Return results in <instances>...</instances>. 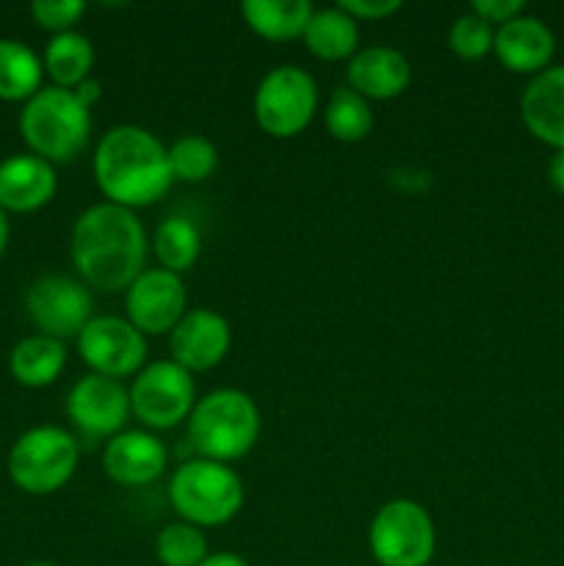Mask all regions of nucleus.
<instances>
[{"label":"nucleus","mask_w":564,"mask_h":566,"mask_svg":"<svg viewBox=\"0 0 564 566\" xmlns=\"http://www.w3.org/2000/svg\"><path fill=\"white\" fill-rule=\"evenodd\" d=\"M304 44L321 61H346L357 53L359 25L341 6L318 9L304 28Z\"/></svg>","instance_id":"21"},{"label":"nucleus","mask_w":564,"mask_h":566,"mask_svg":"<svg viewBox=\"0 0 564 566\" xmlns=\"http://www.w3.org/2000/svg\"><path fill=\"white\" fill-rule=\"evenodd\" d=\"M313 11L310 0H247L241 6L247 25L269 42L304 36V28H307Z\"/></svg>","instance_id":"20"},{"label":"nucleus","mask_w":564,"mask_h":566,"mask_svg":"<svg viewBox=\"0 0 564 566\" xmlns=\"http://www.w3.org/2000/svg\"><path fill=\"white\" fill-rule=\"evenodd\" d=\"M492 53L509 72L534 77L551 66L556 55V36L540 17L520 14L498 25Z\"/></svg>","instance_id":"15"},{"label":"nucleus","mask_w":564,"mask_h":566,"mask_svg":"<svg viewBox=\"0 0 564 566\" xmlns=\"http://www.w3.org/2000/svg\"><path fill=\"white\" fill-rule=\"evenodd\" d=\"M20 133L31 153L48 164H72L92 138V111L72 88H39L20 114Z\"/></svg>","instance_id":"4"},{"label":"nucleus","mask_w":564,"mask_h":566,"mask_svg":"<svg viewBox=\"0 0 564 566\" xmlns=\"http://www.w3.org/2000/svg\"><path fill=\"white\" fill-rule=\"evenodd\" d=\"M147 230L136 210L100 202L83 210L72 227V265L83 285L103 293L127 291L147 265Z\"/></svg>","instance_id":"1"},{"label":"nucleus","mask_w":564,"mask_h":566,"mask_svg":"<svg viewBox=\"0 0 564 566\" xmlns=\"http://www.w3.org/2000/svg\"><path fill=\"white\" fill-rule=\"evenodd\" d=\"M186 302L188 296L182 276L166 269H144L125 291L127 321L144 337L171 335V329L188 313Z\"/></svg>","instance_id":"12"},{"label":"nucleus","mask_w":564,"mask_h":566,"mask_svg":"<svg viewBox=\"0 0 564 566\" xmlns=\"http://www.w3.org/2000/svg\"><path fill=\"white\" fill-rule=\"evenodd\" d=\"M6 243H9V221H6V213L0 210V258L6 252Z\"/></svg>","instance_id":"36"},{"label":"nucleus","mask_w":564,"mask_h":566,"mask_svg":"<svg viewBox=\"0 0 564 566\" xmlns=\"http://www.w3.org/2000/svg\"><path fill=\"white\" fill-rule=\"evenodd\" d=\"M42 61L28 44L17 39H0V99L20 103L42 88Z\"/></svg>","instance_id":"24"},{"label":"nucleus","mask_w":564,"mask_h":566,"mask_svg":"<svg viewBox=\"0 0 564 566\" xmlns=\"http://www.w3.org/2000/svg\"><path fill=\"white\" fill-rule=\"evenodd\" d=\"M230 343L232 332L227 318L208 307L188 310L169 337L171 359L191 376L224 363Z\"/></svg>","instance_id":"14"},{"label":"nucleus","mask_w":564,"mask_h":566,"mask_svg":"<svg viewBox=\"0 0 564 566\" xmlns=\"http://www.w3.org/2000/svg\"><path fill=\"white\" fill-rule=\"evenodd\" d=\"M199 252H202V235H199V227L186 216H169L155 227L153 254L158 260V269L177 276L186 274L197 265Z\"/></svg>","instance_id":"23"},{"label":"nucleus","mask_w":564,"mask_h":566,"mask_svg":"<svg viewBox=\"0 0 564 566\" xmlns=\"http://www.w3.org/2000/svg\"><path fill=\"white\" fill-rule=\"evenodd\" d=\"M547 182L558 197H564V149L553 153L551 164H547Z\"/></svg>","instance_id":"34"},{"label":"nucleus","mask_w":564,"mask_h":566,"mask_svg":"<svg viewBox=\"0 0 564 566\" xmlns=\"http://www.w3.org/2000/svg\"><path fill=\"white\" fill-rule=\"evenodd\" d=\"M31 14L36 25L44 28V31L66 33L86 14V3L83 0H36L31 6Z\"/></svg>","instance_id":"30"},{"label":"nucleus","mask_w":564,"mask_h":566,"mask_svg":"<svg viewBox=\"0 0 564 566\" xmlns=\"http://www.w3.org/2000/svg\"><path fill=\"white\" fill-rule=\"evenodd\" d=\"M25 566H59V564H53V562H33V564H25Z\"/></svg>","instance_id":"37"},{"label":"nucleus","mask_w":564,"mask_h":566,"mask_svg":"<svg viewBox=\"0 0 564 566\" xmlns=\"http://www.w3.org/2000/svg\"><path fill=\"white\" fill-rule=\"evenodd\" d=\"M260 437V409L243 390L221 387L194 403L188 415V440L202 459L236 462Z\"/></svg>","instance_id":"3"},{"label":"nucleus","mask_w":564,"mask_h":566,"mask_svg":"<svg viewBox=\"0 0 564 566\" xmlns=\"http://www.w3.org/2000/svg\"><path fill=\"white\" fill-rule=\"evenodd\" d=\"M169 166L175 180L202 182L219 166V149H216V144L210 138L197 136V133L180 136L169 147Z\"/></svg>","instance_id":"28"},{"label":"nucleus","mask_w":564,"mask_h":566,"mask_svg":"<svg viewBox=\"0 0 564 566\" xmlns=\"http://www.w3.org/2000/svg\"><path fill=\"white\" fill-rule=\"evenodd\" d=\"M66 415L86 437H116L130 418V390L119 379L88 374L72 385Z\"/></svg>","instance_id":"13"},{"label":"nucleus","mask_w":564,"mask_h":566,"mask_svg":"<svg viewBox=\"0 0 564 566\" xmlns=\"http://www.w3.org/2000/svg\"><path fill=\"white\" fill-rule=\"evenodd\" d=\"M252 111L260 130L271 138H293L318 111V86L302 66H276L258 83Z\"/></svg>","instance_id":"8"},{"label":"nucleus","mask_w":564,"mask_h":566,"mask_svg":"<svg viewBox=\"0 0 564 566\" xmlns=\"http://www.w3.org/2000/svg\"><path fill=\"white\" fill-rule=\"evenodd\" d=\"M169 451L149 431H122L111 437L103 453V470L122 486H147L164 475Z\"/></svg>","instance_id":"16"},{"label":"nucleus","mask_w":564,"mask_h":566,"mask_svg":"<svg viewBox=\"0 0 564 566\" xmlns=\"http://www.w3.org/2000/svg\"><path fill=\"white\" fill-rule=\"evenodd\" d=\"M492 42H495L492 25L481 20L479 14H473V11L457 17L453 25L448 28V48L462 61L484 59L487 53H492Z\"/></svg>","instance_id":"29"},{"label":"nucleus","mask_w":564,"mask_h":566,"mask_svg":"<svg viewBox=\"0 0 564 566\" xmlns=\"http://www.w3.org/2000/svg\"><path fill=\"white\" fill-rule=\"evenodd\" d=\"M42 66L59 88H75L88 77L94 66V48L83 33H55L44 50Z\"/></svg>","instance_id":"25"},{"label":"nucleus","mask_w":564,"mask_h":566,"mask_svg":"<svg viewBox=\"0 0 564 566\" xmlns=\"http://www.w3.org/2000/svg\"><path fill=\"white\" fill-rule=\"evenodd\" d=\"M64 365H66L64 343L48 335L25 337V340H20L14 348H11V357H9L11 376H14L22 387H33V390L53 385V381L61 376V370H64Z\"/></svg>","instance_id":"22"},{"label":"nucleus","mask_w":564,"mask_h":566,"mask_svg":"<svg viewBox=\"0 0 564 566\" xmlns=\"http://www.w3.org/2000/svg\"><path fill=\"white\" fill-rule=\"evenodd\" d=\"M194 376L175 359H158L144 365L130 385V412L147 429L166 431L188 420L194 412Z\"/></svg>","instance_id":"9"},{"label":"nucleus","mask_w":564,"mask_h":566,"mask_svg":"<svg viewBox=\"0 0 564 566\" xmlns=\"http://www.w3.org/2000/svg\"><path fill=\"white\" fill-rule=\"evenodd\" d=\"M59 191L53 164L36 155H11L0 164V210L33 213Z\"/></svg>","instance_id":"19"},{"label":"nucleus","mask_w":564,"mask_h":566,"mask_svg":"<svg viewBox=\"0 0 564 566\" xmlns=\"http://www.w3.org/2000/svg\"><path fill=\"white\" fill-rule=\"evenodd\" d=\"M199 566H249V564L243 562V558L238 556V553L221 551V553H210V556L205 558V562L199 564Z\"/></svg>","instance_id":"35"},{"label":"nucleus","mask_w":564,"mask_h":566,"mask_svg":"<svg viewBox=\"0 0 564 566\" xmlns=\"http://www.w3.org/2000/svg\"><path fill=\"white\" fill-rule=\"evenodd\" d=\"M77 352L92 374L122 381L147 363V337L119 315H94L77 335Z\"/></svg>","instance_id":"11"},{"label":"nucleus","mask_w":564,"mask_h":566,"mask_svg":"<svg viewBox=\"0 0 564 566\" xmlns=\"http://www.w3.org/2000/svg\"><path fill=\"white\" fill-rule=\"evenodd\" d=\"M343 11L354 20H385V17H393L401 3L398 0H341Z\"/></svg>","instance_id":"32"},{"label":"nucleus","mask_w":564,"mask_h":566,"mask_svg":"<svg viewBox=\"0 0 564 566\" xmlns=\"http://www.w3.org/2000/svg\"><path fill=\"white\" fill-rule=\"evenodd\" d=\"M374 127V111L370 103L354 88H335L326 103V130L332 138L343 144H357L368 138Z\"/></svg>","instance_id":"26"},{"label":"nucleus","mask_w":564,"mask_h":566,"mask_svg":"<svg viewBox=\"0 0 564 566\" xmlns=\"http://www.w3.org/2000/svg\"><path fill=\"white\" fill-rule=\"evenodd\" d=\"M520 116L536 142L553 147V153L564 149V64H551L531 77L520 97Z\"/></svg>","instance_id":"17"},{"label":"nucleus","mask_w":564,"mask_h":566,"mask_svg":"<svg viewBox=\"0 0 564 566\" xmlns=\"http://www.w3.org/2000/svg\"><path fill=\"white\" fill-rule=\"evenodd\" d=\"M92 169L105 202L127 210L155 205L175 182L169 147L138 125L111 127L100 138Z\"/></svg>","instance_id":"2"},{"label":"nucleus","mask_w":564,"mask_h":566,"mask_svg":"<svg viewBox=\"0 0 564 566\" xmlns=\"http://www.w3.org/2000/svg\"><path fill=\"white\" fill-rule=\"evenodd\" d=\"M169 501L182 523L216 528L241 512L243 481L230 464L202 457L188 459L171 475Z\"/></svg>","instance_id":"5"},{"label":"nucleus","mask_w":564,"mask_h":566,"mask_svg":"<svg viewBox=\"0 0 564 566\" xmlns=\"http://www.w3.org/2000/svg\"><path fill=\"white\" fill-rule=\"evenodd\" d=\"M348 88L363 94L365 99H393L407 92L412 81V66L407 55L387 44L357 50L346 66Z\"/></svg>","instance_id":"18"},{"label":"nucleus","mask_w":564,"mask_h":566,"mask_svg":"<svg viewBox=\"0 0 564 566\" xmlns=\"http://www.w3.org/2000/svg\"><path fill=\"white\" fill-rule=\"evenodd\" d=\"M72 94H75L77 103H81L83 108L92 111L94 105L100 103V97H103V86H100V81H94V77H86V81L77 83V86L72 88Z\"/></svg>","instance_id":"33"},{"label":"nucleus","mask_w":564,"mask_h":566,"mask_svg":"<svg viewBox=\"0 0 564 566\" xmlns=\"http://www.w3.org/2000/svg\"><path fill=\"white\" fill-rule=\"evenodd\" d=\"M92 293L81 280L66 274L39 276L25 293V310L39 335L55 337L64 343L66 337H77L83 326L94 318Z\"/></svg>","instance_id":"10"},{"label":"nucleus","mask_w":564,"mask_h":566,"mask_svg":"<svg viewBox=\"0 0 564 566\" xmlns=\"http://www.w3.org/2000/svg\"><path fill=\"white\" fill-rule=\"evenodd\" d=\"M368 542L379 566H429L437 531L420 503L396 497L374 514Z\"/></svg>","instance_id":"7"},{"label":"nucleus","mask_w":564,"mask_h":566,"mask_svg":"<svg viewBox=\"0 0 564 566\" xmlns=\"http://www.w3.org/2000/svg\"><path fill=\"white\" fill-rule=\"evenodd\" d=\"M470 11L490 25H503V22L525 14V3L523 0H473Z\"/></svg>","instance_id":"31"},{"label":"nucleus","mask_w":564,"mask_h":566,"mask_svg":"<svg viewBox=\"0 0 564 566\" xmlns=\"http://www.w3.org/2000/svg\"><path fill=\"white\" fill-rule=\"evenodd\" d=\"M155 556L164 566H199L208 553V539L202 528L191 523H169L155 539Z\"/></svg>","instance_id":"27"},{"label":"nucleus","mask_w":564,"mask_h":566,"mask_svg":"<svg viewBox=\"0 0 564 566\" xmlns=\"http://www.w3.org/2000/svg\"><path fill=\"white\" fill-rule=\"evenodd\" d=\"M81 459L75 437L59 426H36L11 446L9 475L28 495H53L72 481Z\"/></svg>","instance_id":"6"}]
</instances>
